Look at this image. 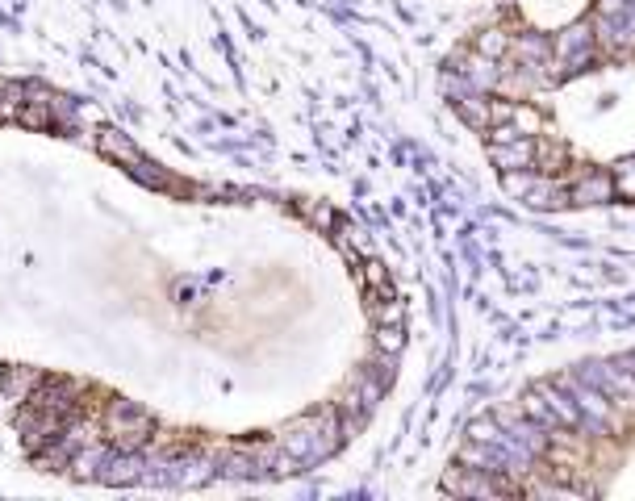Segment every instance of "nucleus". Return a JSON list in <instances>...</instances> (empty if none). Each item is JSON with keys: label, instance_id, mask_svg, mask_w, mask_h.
Returning <instances> with one entry per match:
<instances>
[{"label": "nucleus", "instance_id": "obj_2", "mask_svg": "<svg viewBox=\"0 0 635 501\" xmlns=\"http://www.w3.org/2000/svg\"><path fill=\"white\" fill-rule=\"evenodd\" d=\"M535 389L544 393V401L552 405V414L560 418V426H564V431H573V426H585V414H581V405L564 397V393H560V385H552V380H544V385H535Z\"/></svg>", "mask_w": 635, "mask_h": 501}, {"label": "nucleus", "instance_id": "obj_1", "mask_svg": "<svg viewBox=\"0 0 635 501\" xmlns=\"http://www.w3.org/2000/svg\"><path fill=\"white\" fill-rule=\"evenodd\" d=\"M610 193H615V180L606 172H590L569 188V201L573 205H598V201H610Z\"/></svg>", "mask_w": 635, "mask_h": 501}, {"label": "nucleus", "instance_id": "obj_3", "mask_svg": "<svg viewBox=\"0 0 635 501\" xmlns=\"http://www.w3.org/2000/svg\"><path fill=\"white\" fill-rule=\"evenodd\" d=\"M493 159H498L502 172H519V167H527L535 159V142L514 138V142H506V147H493Z\"/></svg>", "mask_w": 635, "mask_h": 501}, {"label": "nucleus", "instance_id": "obj_7", "mask_svg": "<svg viewBox=\"0 0 635 501\" xmlns=\"http://www.w3.org/2000/svg\"><path fill=\"white\" fill-rule=\"evenodd\" d=\"M514 122H519V134H535V130H539V113L514 105Z\"/></svg>", "mask_w": 635, "mask_h": 501}, {"label": "nucleus", "instance_id": "obj_8", "mask_svg": "<svg viewBox=\"0 0 635 501\" xmlns=\"http://www.w3.org/2000/svg\"><path fill=\"white\" fill-rule=\"evenodd\" d=\"M514 138H523L519 126H493V130H489V142H493V147H502V142H514Z\"/></svg>", "mask_w": 635, "mask_h": 501}, {"label": "nucleus", "instance_id": "obj_4", "mask_svg": "<svg viewBox=\"0 0 635 501\" xmlns=\"http://www.w3.org/2000/svg\"><path fill=\"white\" fill-rule=\"evenodd\" d=\"M523 414H527L535 426H552V431L560 426V418L552 414V405L544 401V393H539V389H531V393L523 397Z\"/></svg>", "mask_w": 635, "mask_h": 501}, {"label": "nucleus", "instance_id": "obj_6", "mask_svg": "<svg viewBox=\"0 0 635 501\" xmlns=\"http://www.w3.org/2000/svg\"><path fill=\"white\" fill-rule=\"evenodd\" d=\"M477 51L481 55H502L506 51V34H498V30H489L481 42H477Z\"/></svg>", "mask_w": 635, "mask_h": 501}, {"label": "nucleus", "instance_id": "obj_5", "mask_svg": "<svg viewBox=\"0 0 635 501\" xmlns=\"http://www.w3.org/2000/svg\"><path fill=\"white\" fill-rule=\"evenodd\" d=\"M456 113L464 117V122L481 126V130L489 126V117H493V113H489V101H460V105H456Z\"/></svg>", "mask_w": 635, "mask_h": 501}]
</instances>
